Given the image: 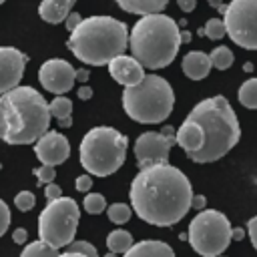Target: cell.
<instances>
[{
	"instance_id": "83f0119b",
	"label": "cell",
	"mask_w": 257,
	"mask_h": 257,
	"mask_svg": "<svg viewBox=\"0 0 257 257\" xmlns=\"http://www.w3.org/2000/svg\"><path fill=\"white\" fill-rule=\"evenodd\" d=\"M203 34H205L207 38H211V40L223 38V36L227 34L223 20H221V18H211V20H207V24H205V28H203Z\"/></svg>"
},
{
	"instance_id": "4fadbf2b",
	"label": "cell",
	"mask_w": 257,
	"mask_h": 257,
	"mask_svg": "<svg viewBox=\"0 0 257 257\" xmlns=\"http://www.w3.org/2000/svg\"><path fill=\"white\" fill-rule=\"evenodd\" d=\"M28 56L14 46H0V96L20 86Z\"/></svg>"
},
{
	"instance_id": "f1b7e54d",
	"label": "cell",
	"mask_w": 257,
	"mask_h": 257,
	"mask_svg": "<svg viewBox=\"0 0 257 257\" xmlns=\"http://www.w3.org/2000/svg\"><path fill=\"white\" fill-rule=\"evenodd\" d=\"M68 249L66 251H72V253H80V255H84V257H100L98 255V251H96V247L92 245V243H88V241H72L70 245H66Z\"/></svg>"
},
{
	"instance_id": "277c9868",
	"label": "cell",
	"mask_w": 257,
	"mask_h": 257,
	"mask_svg": "<svg viewBox=\"0 0 257 257\" xmlns=\"http://www.w3.org/2000/svg\"><path fill=\"white\" fill-rule=\"evenodd\" d=\"M66 46L80 62L104 66L128 48V28L112 16H86L70 32Z\"/></svg>"
},
{
	"instance_id": "d590c367",
	"label": "cell",
	"mask_w": 257,
	"mask_h": 257,
	"mask_svg": "<svg viewBox=\"0 0 257 257\" xmlns=\"http://www.w3.org/2000/svg\"><path fill=\"white\" fill-rule=\"evenodd\" d=\"M80 20H82V16H80L78 12H70V14L66 16V20H64V26L68 28V32H72V30L80 24Z\"/></svg>"
},
{
	"instance_id": "d4e9b609",
	"label": "cell",
	"mask_w": 257,
	"mask_h": 257,
	"mask_svg": "<svg viewBox=\"0 0 257 257\" xmlns=\"http://www.w3.org/2000/svg\"><path fill=\"white\" fill-rule=\"evenodd\" d=\"M48 108H50V116H56L58 120H64V118H70L72 116V100L66 98V96H56L48 102Z\"/></svg>"
},
{
	"instance_id": "e0dca14e",
	"label": "cell",
	"mask_w": 257,
	"mask_h": 257,
	"mask_svg": "<svg viewBox=\"0 0 257 257\" xmlns=\"http://www.w3.org/2000/svg\"><path fill=\"white\" fill-rule=\"evenodd\" d=\"M181 66H183V72L187 78L191 80H203L205 76H209L213 64H211V58L209 54L201 52V50H191L183 56L181 60Z\"/></svg>"
},
{
	"instance_id": "2e32d148",
	"label": "cell",
	"mask_w": 257,
	"mask_h": 257,
	"mask_svg": "<svg viewBox=\"0 0 257 257\" xmlns=\"http://www.w3.org/2000/svg\"><path fill=\"white\" fill-rule=\"evenodd\" d=\"M175 143H177L187 155H193V153L201 151V147L205 145V133H203V128H201L197 122L185 118L183 124H181V126L177 128V133H175Z\"/></svg>"
},
{
	"instance_id": "8992f818",
	"label": "cell",
	"mask_w": 257,
	"mask_h": 257,
	"mask_svg": "<svg viewBox=\"0 0 257 257\" xmlns=\"http://www.w3.org/2000/svg\"><path fill=\"white\" fill-rule=\"evenodd\" d=\"M175 106V92L167 78L145 74V78L122 90V108L128 118L143 124H157L169 118Z\"/></svg>"
},
{
	"instance_id": "9a60e30c",
	"label": "cell",
	"mask_w": 257,
	"mask_h": 257,
	"mask_svg": "<svg viewBox=\"0 0 257 257\" xmlns=\"http://www.w3.org/2000/svg\"><path fill=\"white\" fill-rule=\"evenodd\" d=\"M106 66H108L110 76H112L118 84H122L124 88H126V86H135V84H139V82L145 78V68H143V64H141L137 58L126 56V54L114 56Z\"/></svg>"
},
{
	"instance_id": "d6a6232c",
	"label": "cell",
	"mask_w": 257,
	"mask_h": 257,
	"mask_svg": "<svg viewBox=\"0 0 257 257\" xmlns=\"http://www.w3.org/2000/svg\"><path fill=\"white\" fill-rule=\"evenodd\" d=\"M74 187L78 193H88L92 189V177L86 173V175H78L76 181H74Z\"/></svg>"
},
{
	"instance_id": "f35d334b",
	"label": "cell",
	"mask_w": 257,
	"mask_h": 257,
	"mask_svg": "<svg viewBox=\"0 0 257 257\" xmlns=\"http://www.w3.org/2000/svg\"><path fill=\"white\" fill-rule=\"evenodd\" d=\"M76 96H78L80 100H88V98L92 96V88H90V86H86V84H80V86H78V90H76Z\"/></svg>"
},
{
	"instance_id": "7dc6e473",
	"label": "cell",
	"mask_w": 257,
	"mask_h": 257,
	"mask_svg": "<svg viewBox=\"0 0 257 257\" xmlns=\"http://www.w3.org/2000/svg\"><path fill=\"white\" fill-rule=\"evenodd\" d=\"M2 2H6V0H0V4H2Z\"/></svg>"
},
{
	"instance_id": "7bdbcfd3",
	"label": "cell",
	"mask_w": 257,
	"mask_h": 257,
	"mask_svg": "<svg viewBox=\"0 0 257 257\" xmlns=\"http://www.w3.org/2000/svg\"><path fill=\"white\" fill-rule=\"evenodd\" d=\"M58 126H60V128H68V126H72V116H70V118H64V120H58Z\"/></svg>"
},
{
	"instance_id": "9c48e42d",
	"label": "cell",
	"mask_w": 257,
	"mask_h": 257,
	"mask_svg": "<svg viewBox=\"0 0 257 257\" xmlns=\"http://www.w3.org/2000/svg\"><path fill=\"white\" fill-rule=\"evenodd\" d=\"M187 239L201 257H217L231 243V223L221 211L203 209L189 223Z\"/></svg>"
},
{
	"instance_id": "8fae6325",
	"label": "cell",
	"mask_w": 257,
	"mask_h": 257,
	"mask_svg": "<svg viewBox=\"0 0 257 257\" xmlns=\"http://www.w3.org/2000/svg\"><path fill=\"white\" fill-rule=\"evenodd\" d=\"M173 145H175V137H165L163 133L147 131V133L139 135L135 141V147H133L139 169L167 163Z\"/></svg>"
},
{
	"instance_id": "681fc988",
	"label": "cell",
	"mask_w": 257,
	"mask_h": 257,
	"mask_svg": "<svg viewBox=\"0 0 257 257\" xmlns=\"http://www.w3.org/2000/svg\"><path fill=\"white\" fill-rule=\"evenodd\" d=\"M72 2H76V0H72Z\"/></svg>"
},
{
	"instance_id": "8d00e7d4",
	"label": "cell",
	"mask_w": 257,
	"mask_h": 257,
	"mask_svg": "<svg viewBox=\"0 0 257 257\" xmlns=\"http://www.w3.org/2000/svg\"><path fill=\"white\" fill-rule=\"evenodd\" d=\"M207 205V199L203 195H195L193 193V199H191V209H197V211H203Z\"/></svg>"
},
{
	"instance_id": "ac0fdd59",
	"label": "cell",
	"mask_w": 257,
	"mask_h": 257,
	"mask_svg": "<svg viewBox=\"0 0 257 257\" xmlns=\"http://www.w3.org/2000/svg\"><path fill=\"white\" fill-rule=\"evenodd\" d=\"M122 257H175V251L165 241L145 239V241L135 243Z\"/></svg>"
},
{
	"instance_id": "e575fe53",
	"label": "cell",
	"mask_w": 257,
	"mask_h": 257,
	"mask_svg": "<svg viewBox=\"0 0 257 257\" xmlns=\"http://www.w3.org/2000/svg\"><path fill=\"white\" fill-rule=\"evenodd\" d=\"M44 197H46V201H54V199L62 197V191H60V187L56 183H48L44 187Z\"/></svg>"
},
{
	"instance_id": "7a4b0ae2",
	"label": "cell",
	"mask_w": 257,
	"mask_h": 257,
	"mask_svg": "<svg viewBox=\"0 0 257 257\" xmlns=\"http://www.w3.org/2000/svg\"><path fill=\"white\" fill-rule=\"evenodd\" d=\"M50 128L46 98L32 86H16L0 96V139L6 145H32Z\"/></svg>"
},
{
	"instance_id": "d6986e66",
	"label": "cell",
	"mask_w": 257,
	"mask_h": 257,
	"mask_svg": "<svg viewBox=\"0 0 257 257\" xmlns=\"http://www.w3.org/2000/svg\"><path fill=\"white\" fill-rule=\"evenodd\" d=\"M72 0H42L38 4V16L48 24H60L72 12Z\"/></svg>"
},
{
	"instance_id": "60d3db41",
	"label": "cell",
	"mask_w": 257,
	"mask_h": 257,
	"mask_svg": "<svg viewBox=\"0 0 257 257\" xmlns=\"http://www.w3.org/2000/svg\"><path fill=\"white\" fill-rule=\"evenodd\" d=\"M88 76H90V72H88L86 68H78L76 74H74V80H78V82H86Z\"/></svg>"
},
{
	"instance_id": "5b68a950",
	"label": "cell",
	"mask_w": 257,
	"mask_h": 257,
	"mask_svg": "<svg viewBox=\"0 0 257 257\" xmlns=\"http://www.w3.org/2000/svg\"><path fill=\"white\" fill-rule=\"evenodd\" d=\"M181 44L179 24L163 12L141 16L128 34L131 56L137 58L143 68L151 70L169 66L175 60Z\"/></svg>"
},
{
	"instance_id": "7c38bea8",
	"label": "cell",
	"mask_w": 257,
	"mask_h": 257,
	"mask_svg": "<svg viewBox=\"0 0 257 257\" xmlns=\"http://www.w3.org/2000/svg\"><path fill=\"white\" fill-rule=\"evenodd\" d=\"M76 68L64 58H48L38 68V80L44 90L52 94H66L74 86Z\"/></svg>"
},
{
	"instance_id": "c3c4849f",
	"label": "cell",
	"mask_w": 257,
	"mask_h": 257,
	"mask_svg": "<svg viewBox=\"0 0 257 257\" xmlns=\"http://www.w3.org/2000/svg\"><path fill=\"white\" fill-rule=\"evenodd\" d=\"M217 257H221V255H217Z\"/></svg>"
},
{
	"instance_id": "52a82bcc",
	"label": "cell",
	"mask_w": 257,
	"mask_h": 257,
	"mask_svg": "<svg viewBox=\"0 0 257 257\" xmlns=\"http://www.w3.org/2000/svg\"><path fill=\"white\" fill-rule=\"evenodd\" d=\"M128 139L112 126L90 128L78 147V161L88 175L108 177L116 173L126 157Z\"/></svg>"
},
{
	"instance_id": "4316f807",
	"label": "cell",
	"mask_w": 257,
	"mask_h": 257,
	"mask_svg": "<svg viewBox=\"0 0 257 257\" xmlns=\"http://www.w3.org/2000/svg\"><path fill=\"white\" fill-rule=\"evenodd\" d=\"M82 207L86 213L90 215H98L102 211H106V199L100 195V193H88L82 201Z\"/></svg>"
},
{
	"instance_id": "f546056e",
	"label": "cell",
	"mask_w": 257,
	"mask_h": 257,
	"mask_svg": "<svg viewBox=\"0 0 257 257\" xmlns=\"http://www.w3.org/2000/svg\"><path fill=\"white\" fill-rule=\"evenodd\" d=\"M14 205H16L18 211L26 213V211H30V209L36 205V197H34L32 191H20V193L14 197Z\"/></svg>"
},
{
	"instance_id": "836d02e7",
	"label": "cell",
	"mask_w": 257,
	"mask_h": 257,
	"mask_svg": "<svg viewBox=\"0 0 257 257\" xmlns=\"http://www.w3.org/2000/svg\"><path fill=\"white\" fill-rule=\"evenodd\" d=\"M245 231H247V235H249V239H251V245H253L255 251H257V215L247 221V229H245Z\"/></svg>"
},
{
	"instance_id": "cb8c5ba5",
	"label": "cell",
	"mask_w": 257,
	"mask_h": 257,
	"mask_svg": "<svg viewBox=\"0 0 257 257\" xmlns=\"http://www.w3.org/2000/svg\"><path fill=\"white\" fill-rule=\"evenodd\" d=\"M209 58H211V64H213L217 70H227V68L233 64V60H235L231 48H227V46H217V48H213L211 54H209Z\"/></svg>"
},
{
	"instance_id": "5bb4252c",
	"label": "cell",
	"mask_w": 257,
	"mask_h": 257,
	"mask_svg": "<svg viewBox=\"0 0 257 257\" xmlns=\"http://www.w3.org/2000/svg\"><path fill=\"white\" fill-rule=\"evenodd\" d=\"M34 153L42 165H62L70 157V143L68 139L58 133V131H46L36 143H34Z\"/></svg>"
},
{
	"instance_id": "3957f363",
	"label": "cell",
	"mask_w": 257,
	"mask_h": 257,
	"mask_svg": "<svg viewBox=\"0 0 257 257\" xmlns=\"http://www.w3.org/2000/svg\"><path fill=\"white\" fill-rule=\"evenodd\" d=\"M187 118L197 122L205 133V145L201 147V151L187 155L195 163L219 161L241 139L239 118L223 94H215L197 102L187 114Z\"/></svg>"
},
{
	"instance_id": "f6af8a7d",
	"label": "cell",
	"mask_w": 257,
	"mask_h": 257,
	"mask_svg": "<svg viewBox=\"0 0 257 257\" xmlns=\"http://www.w3.org/2000/svg\"><path fill=\"white\" fill-rule=\"evenodd\" d=\"M191 40V34L189 32H181V42H189Z\"/></svg>"
},
{
	"instance_id": "ba28073f",
	"label": "cell",
	"mask_w": 257,
	"mask_h": 257,
	"mask_svg": "<svg viewBox=\"0 0 257 257\" xmlns=\"http://www.w3.org/2000/svg\"><path fill=\"white\" fill-rule=\"evenodd\" d=\"M80 221V209L72 197H58L48 201L38 215V237L54 249L66 247L74 241Z\"/></svg>"
},
{
	"instance_id": "484cf974",
	"label": "cell",
	"mask_w": 257,
	"mask_h": 257,
	"mask_svg": "<svg viewBox=\"0 0 257 257\" xmlns=\"http://www.w3.org/2000/svg\"><path fill=\"white\" fill-rule=\"evenodd\" d=\"M106 215H108V219H110L114 225H122V223H126V221L131 219L133 209H131L126 203H112V205L106 207Z\"/></svg>"
},
{
	"instance_id": "30bf717a",
	"label": "cell",
	"mask_w": 257,
	"mask_h": 257,
	"mask_svg": "<svg viewBox=\"0 0 257 257\" xmlns=\"http://www.w3.org/2000/svg\"><path fill=\"white\" fill-rule=\"evenodd\" d=\"M227 36L245 50H257V0H231L223 14Z\"/></svg>"
},
{
	"instance_id": "6da1fadb",
	"label": "cell",
	"mask_w": 257,
	"mask_h": 257,
	"mask_svg": "<svg viewBox=\"0 0 257 257\" xmlns=\"http://www.w3.org/2000/svg\"><path fill=\"white\" fill-rule=\"evenodd\" d=\"M128 195L139 219L155 227H171L189 213L193 187L181 169L163 163L139 169Z\"/></svg>"
},
{
	"instance_id": "b9f144b4",
	"label": "cell",
	"mask_w": 257,
	"mask_h": 257,
	"mask_svg": "<svg viewBox=\"0 0 257 257\" xmlns=\"http://www.w3.org/2000/svg\"><path fill=\"white\" fill-rule=\"evenodd\" d=\"M245 229H231V241H241L245 237Z\"/></svg>"
},
{
	"instance_id": "ee69618b",
	"label": "cell",
	"mask_w": 257,
	"mask_h": 257,
	"mask_svg": "<svg viewBox=\"0 0 257 257\" xmlns=\"http://www.w3.org/2000/svg\"><path fill=\"white\" fill-rule=\"evenodd\" d=\"M58 257H84L80 253H72V251H64V253H58Z\"/></svg>"
},
{
	"instance_id": "bcb514c9",
	"label": "cell",
	"mask_w": 257,
	"mask_h": 257,
	"mask_svg": "<svg viewBox=\"0 0 257 257\" xmlns=\"http://www.w3.org/2000/svg\"><path fill=\"white\" fill-rule=\"evenodd\" d=\"M104 257H120V255H118V253H110V251H108Z\"/></svg>"
},
{
	"instance_id": "1f68e13d",
	"label": "cell",
	"mask_w": 257,
	"mask_h": 257,
	"mask_svg": "<svg viewBox=\"0 0 257 257\" xmlns=\"http://www.w3.org/2000/svg\"><path fill=\"white\" fill-rule=\"evenodd\" d=\"M8 225H10V209H8V205L0 199V237L8 231Z\"/></svg>"
},
{
	"instance_id": "74e56055",
	"label": "cell",
	"mask_w": 257,
	"mask_h": 257,
	"mask_svg": "<svg viewBox=\"0 0 257 257\" xmlns=\"http://www.w3.org/2000/svg\"><path fill=\"white\" fill-rule=\"evenodd\" d=\"M26 239H28V233H26V229H16V231L12 233V241H14L16 245H22V243H26Z\"/></svg>"
},
{
	"instance_id": "ab89813d",
	"label": "cell",
	"mask_w": 257,
	"mask_h": 257,
	"mask_svg": "<svg viewBox=\"0 0 257 257\" xmlns=\"http://www.w3.org/2000/svg\"><path fill=\"white\" fill-rule=\"evenodd\" d=\"M177 4L183 12H193L195 6H197V0H177Z\"/></svg>"
},
{
	"instance_id": "603a6c76",
	"label": "cell",
	"mask_w": 257,
	"mask_h": 257,
	"mask_svg": "<svg viewBox=\"0 0 257 257\" xmlns=\"http://www.w3.org/2000/svg\"><path fill=\"white\" fill-rule=\"evenodd\" d=\"M20 257H58V249H54L52 245H48V243L38 239V241L28 243L22 249Z\"/></svg>"
},
{
	"instance_id": "7402d4cb",
	"label": "cell",
	"mask_w": 257,
	"mask_h": 257,
	"mask_svg": "<svg viewBox=\"0 0 257 257\" xmlns=\"http://www.w3.org/2000/svg\"><path fill=\"white\" fill-rule=\"evenodd\" d=\"M237 98L245 108H257V78H247L239 86Z\"/></svg>"
},
{
	"instance_id": "44dd1931",
	"label": "cell",
	"mask_w": 257,
	"mask_h": 257,
	"mask_svg": "<svg viewBox=\"0 0 257 257\" xmlns=\"http://www.w3.org/2000/svg\"><path fill=\"white\" fill-rule=\"evenodd\" d=\"M133 245H135L133 235L128 231H124V229H114V231H110L106 235V247H108L110 253H118V255L122 253L124 255Z\"/></svg>"
},
{
	"instance_id": "ffe728a7",
	"label": "cell",
	"mask_w": 257,
	"mask_h": 257,
	"mask_svg": "<svg viewBox=\"0 0 257 257\" xmlns=\"http://www.w3.org/2000/svg\"><path fill=\"white\" fill-rule=\"evenodd\" d=\"M116 4L131 14L147 16V14H159L167 8L169 0H116Z\"/></svg>"
},
{
	"instance_id": "4dcf8cb0",
	"label": "cell",
	"mask_w": 257,
	"mask_h": 257,
	"mask_svg": "<svg viewBox=\"0 0 257 257\" xmlns=\"http://www.w3.org/2000/svg\"><path fill=\"white\" fill-rule=\"evenodd\" d=\"M34 175L38 177V183H40V185L54 183V179H56V171H54V167H50V165H40L38 169H34Z\"/></svg>"
}]
</instances>
